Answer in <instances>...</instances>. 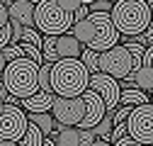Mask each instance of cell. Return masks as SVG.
I'll return each instance as SVG.
<instances>
[{"mask_svg":"<svg viewBox=\"0 0 153 146\" xmlns=\"http://www.w3.org/2000/svg\"><path fill=\"white\" fill-rule=\"evenodd\" d=\"M68 34L80 46L85 44V49H90L95 54H102L119 44V34L109 20V12H88L85 20L73 25Z\"/></svg>","mask_w":153,"mask_h":146,"instance_id":"cell-1","label":"cell"},{"mask_svg":"<svg viewBox=\"0 0 153 146\" xmlns=\"http://www.w3.org/2000/svg\"><path fill=\"white\" fill-rule=\"evenodd\" d=\"M90 73L78 59H61L51 63L49 71V90L53 98H80L88 90Z\"/></svg>","mask_w":153,"mask_h":146,"instance_id":"cell-2","label":"cell"},{"mask_svg":"<svg viewBox=\"0 0 153 146\" xmlns=\"http://www.w3.org/2000/svg\"><path fill=\"white\" fill-rule=\"evenodd\" d=\"M109 20L119 36H141L151 27V3L143 0H117L109 10Z\"/></svg>","mask_w":153,"mask_h":146,"instance_id":"cell-3","label":"cell"},{"mask_svg":"<svg viewBox=\"0 0 153 146\" xmlns=\"http://www.w3.org/2000/svg\"><path fill=\"white\" fill-rule=\"evenodd\" d=\"M36 63H32L29 59L20 56L15 59L5 66L3 76H0V83H3L5 93L12 98V100H27L32 98L34 93H39V88H36Z\"/></svg>","mask_w":153,"mask_h":146,"instance_id":"cell-4","label":"cell"},{"mask_svg":"<svg viewBox=\"0 0 153 146\" xmlns=\"http://www.w3.org/2000/svg\"><path fill=\"white\" fill-rule=\"evenodd\" d=\"M73 27V15L66 12L59 0H42L34 3V29L42 36H61Z\"/></svg>","mask_w":153,"mask_h":146,"instance_id":"cell-5","label":"cell"},{"mask_svg":"<svg viewBox=\"0 0 153 146\" xmlns=\"http://www.w3.org/2000/svg\"><path fill=\"white\" fill-rule=\"evenodd\" d=\"M97 73L102 76H109L112 80H126L131 73H134V66H131V56L124 44H117L102 54H97Z\"/></svg>","mask_w":153,"mask_h":146,"instance_id":"cell-6","label":"cell"},{"mask_svg":"<svg viewBox=\"0 0 153 146\" xmlns=\"http://www.w3.org/2000/svg\"><path fill=\"white\" fill-rule=\"evenodd\" d=\"M124 127H126V136L131 141H136L141 146H151L153 144V107H151V102L134 107L124 122Z\"/></svg>","mask_w":153,"mask_h":146,"instance_id":"cell-7","label":"cell"},{"mask_svg":"<svg viewBox=\"0 0 153 146\" xmlns=\"http://www.w3.org/2000/svg\"><path fill=\"white\" fill-rule=\"evenodd\" d=\"M49 115L53 117L56 127H75L78 129V124L83 122V115H85L83 98H53Z\"/></svg>","mask_w":153,"mask_h":146,"instance_id":"cell-8","label":"cell"},{"mask_svg":"<svg viewBox=\"0 0 153 146\" xmlns=\"http://www.w3.org/2000/svg\"><path fill=\"white\" fill-rule=\"evenodd\" d=\"M27 132V115L17 105H5L0 112V141L17 144Z\"/></svg>","mask_w":153,"mask_h":146,"instance_id":"cell-9","label":"cell"},{"mask_svg":"<svg viewBox=\"0 0 153 146\" xmlns=\"http://www.w3.org/2000/svg\"><path fill=\"white\" fill-rule=\"evenodd\" d=\"M88 90H92V93L102 100L107 115L112 112V110L119 107V93H122V88H119L117 80H112L109 76H102V73H95V76H90V80H88Z\"/></svg>","mask_w":153,"mask_h":146,"instance_id":"cell-10","label":"cell"},{"mask_svg":"<svg viewBox=\"0 0 153 146\" xmlns=\"http://www.w3.org/2000/svg\"><path fill=\"white\" fill-rule=\"evenodd\" d=\"M80 98H83V105H85V115H83V122L78 124V129H92V127H97L102 122V117L107 115L105 105L92 90H85Z\"/></svg>","mask_w":153,"mask_h":146,"instance_id":"cell-11","label":"cell"},{"mask_svg":"<svg viewBox=\"0 0 153 146\" xmlns=\"http://www.w3.org/2000/svg\"><path fill=\"white\" fill-rule=\"evenodd\" d=\"M7 17H10V22L20 25L22 29L34 27V3H29V0H15V3H7Z\"/></svg>","mask_w":153,"mask_h":146,"instance_id":"cell-12","label":"cell"},{"mask_svg":"<svg viewBox=\"0 0 153 146\" xmlns=\"http://www.w3.org/2000/svg\"><path fill=\"white\" fill-rule=\"evenodd\" d=\"M51 105H53V93H34L32 98L17 102V107H20L25 115H42V112H49Z\"/></svg>","mask_w":153,"mask_h":146,"instance_id":"cell-13","label":"cell"},{"mask_svg":"<svg viewBox=\"0 0 153 146\" xmlns=\"http://www.w3.org/2000/svg\"><path fill=\"white\" fill-rule=\"evenodd\" d=\"M151 61H153V51H151V46L143 51V59H141V68L134 73V76H129L131 78V83H134V88H139L143 95H148L151 93Z\"/></svg>","mask_w":153,"mask_h":146,"instance_id":"cell-14","label":"cell"},{"mask_svg":"<svg viewBox=\"0 0 153 146\" xmlns=\"http://www.w3.org/2000/svg\"><path fill=\"white\" fill-rule=\"evenodd\" d=\"M53 51H56V61H61V59H80L83 46L75 42L71 34H61V36H56Z\"/></svg>","mask_w":153,"mask_h":146,"instance_id":"cell-15","label":"cell"},{"mask_svg":"<svg viewBox=\"0 0 153 146\" xmlns=\"http://www.w3.org/2000/svg\"><path fill=\"white\" fill-rule=\"evenodd\" d=\"M27 122L29 124H34L36 129L42 132V136H51L59 127H56V122H53V117L49 115V112H42V115H27Z\"/></svg>","mask_w":153,"mask_h":146,"instance_id":"cell-16","label":"cell"},{"mask_svg":"<svg viewBox=\"0 0 153 146\" xmlns=\"http://www.w3.org/2000/svg\"><path fill=\"white\" fill-rule=\"evenodd\" d=\"M146 102H148V95H143L139 88H124L119 93V107H139Z\"/></svg>","mask_w":153,"mask_h":146,"instance_id":"cell-17","label":"cell"},{"mask_svg":"<svg viewBox=\"0 0 153 146\" xmlns=\"http://www.w3.org/2000/svg\"><path fill=\"white\" fill-rule=\"evenodd\" d=\"M78 139H80V129H75V127H59V134H56L53 144L56 146H78Z\"/></svg>","mask_w":153,"mask_h":146,"instance_id":"cell-18","label":"cell"},{"mask_svg":"<svg viewBox=\"0 0 153 146\" xmlns=\"http://www.w3.org/2000/svg\"><path fill=\"white\" fill-rule=\"evenodd\" d=\"M10 17H7V3H0V49L10 44Z\"/></svg>","mask_w":153,"mask_h":146,"instance_id":"cell-19","label":"cell"},{"mask_svg":"<svg viewBox=\"0 0 153 146\" xmlns=\"http://www.w3.org/2000/svg\"><path fill=\"white\" fill-rule=\"evenodd\" d=\"M42 141H44L42 132L36 129L34 124H29V122H27V132H25V136L17 141V144H20V146H42Z\"/></svg>","mask_w":153,"mask_h":146,"instance_id":"cell-20","label":"cell"},{"mask_svg":"<svg viewBox=\"0 0 153 146\" xmlns=\"http://www.w3.org/2000/svg\"><path fill=\"white\" fill-rule=\"evenodd\" d=\"M112 127H114V124H112V115H105V117H102V122H100L97 127H92L90 132H92V136H95V139L109 141V132H112Z\"/></svg>","mask_w":153,"mask_h":146,"instance_id":"cell-21","label":"cell"},{"mask_svg":"<svg viewBox=\"0 0 153 146\" xmlns=\"http://www.w3.org/2000/svg\"><path fill=\"white\" fill-rule=\"evenodd\" d=\"M78 61L85 66V71L90 73V76H95V73H97V54H95V51H90V49H83Z\"/></svg>","mask_w":153,"mask_h":146,"instance_id":"cell-22","label":"cell"},{"mask_svg":"<svg viewBox=\"0 0 153 146\" xmlns=\"http://www.w3.org/2000/svg\"><path fill=\"white\" fill-rule=\"evenodd\" d=\"M20 42H25V44H29V46H34V49H42V34L36 32L34 27L22 29V34H20Z\"/></svg>","mask_w":153,"mask_h":146,"instance_id":"cell-23","label":"cell"},{"mask_svg":"<svg viewBox=\"0 0 153 146\" xmlns=\"http://www.w3.org/2000/svg\"><path fill=\"white\" fill-rule=\"evenodd\" d=\"M0 54H3V59L10 63V61H15V59H20L22 54H20V46L17 44H7L5 49H0Z\"/></svg>","mask_w":153,"mask_h":146,"instance_id":"cell-24","label":"cell"},{"mask_svg":"<svg viewBox=\"0 0 153 146\" xmlns=\"http://www.w3.org/2000/svg\"><path fill=\"white\" fill-rule=\"evenodd\" d=\"M88 12H109L114 3H107V0H97V3H85Z\"/></svg>","mask_w":153,"mask_h":146,"instance_id":"cell-25","label":"cell"},{"mask_svg":"<svg viewBox=\"0 0 153 146\" xmlns=\"http://www.w3.org/2000/svg\"><path fill=\"white\" fill-rule=\"evenodd\" d=\"M119 139H126V127L124 124H114L109 132V144H117Z\"/></svg>","mask_w":153,"mask_h":146,"instance_id":"cell-26","label":"cell"},{"mask_svg":"<svg viewBox=\"0 0 153 146\" xmlns=\"http://www.w3.org/2000/svg\"><path fill=\"white\" fill-rule=\"evenodd\" d=\"M92 141H95L92 132H90V129H80V139H78V146H90Z\"/></svg>","mask_w":153,"mask_h":146,"instance_id":"cell-27","label":"cell"},{"mask_svg":"<svg viewBox=\"0 0 153 146\" xmlns=\"http://www.w3.org/2000/svg\"><path fill=\"white\" fill-rule=\"evenodd\" d=\"M85 17H88V5L83 3V5L78 7V10H75V12H73V25H78V22H83V20H85Z\"/></svg>","mask_w":153,"mask_h":146,"instance_id":"cell-28","label":"cell"},{"mask_svg":"<svg viewBox=\"0 0 153 146\" xmlns=\"http://www.w3.org/2000/svg\"><path fill=\"white\" fill-rule=\"evenodd\" d=\"M0 102L3 105H17V100H12L7 93H5V88H3V83H0Z\"/></svg>","mask_w":153,"mask_h":146,"instance_id":"cell-29","label":"cell"},{"mask_svg":"<svg viewBox=\"0 0 153 146\" xmlns=\"http://www.w3.org/2000/svg\"><path fill=\"white\" fill-rule=\"evenodd\" d=\"M112 146H141V144H136V141H131V139L126 136V139H119L117 144H112Z\"/></svg>","mask_w":153,"mask_h":146,"instance_id":"cell-30","label":"cell"},{"mask_svg":"<svg viewBox=\"0 0 153 146\" xmlns=\"http://www.w3.org/2000/svg\"><path fill=\"white\" fill-rule=\"evenodd\" d=\"M90 146H112V144H109V141H102V139H95Z\"/></svg>","mask_w":153,"mask_h":146,"instance_id":"cell-31","label":"cell"},{"mask_svg":"<svg viewBox=\"0 0 153 146\" xmlns=\"http://www.w3.org/2000/svg\"><path fill=\"white\" fill-rule=\"evenodd\" d=\"M42 146H56V144H53V139H51V136H44V141H42Z\"/></svg>","mask_w":153,"mask_h":146,"instance_id":"cell-32","label":"cell"},{"mask_svg":"<svg viewBox=\"0 0 153 146\" xmlns=\"http://www.w3.org/2000/svg\"><path fill=\"white\" fill-rule=\"evenodd\" d=\"M5 66H7V61L3 59V54H0V76H3V71H5Z\"/></svg>","mask_w":153,"mask_h":146,"instance_id":"cell-33","label":"cell"},{"mask_svg":"<svg viewBox=\"0 0 153 146\" xmlns=\"http://www.w3.org/2000/svg\"><path fill=\"white\" fill-rule=\"evenodd\" d=\"M0 146H20V144H12V141H0Z\"/></svg>","mask_w":153,"mask_h":146,"instance_id":"cell-34","label":"cell"},{"mask_svg":"<svg viewBox=\"0 0 153 146\" xmlns=\"http://www.w3.org/2000/svg\"><path fill=\"white\" fill-rule=\"evenodd\" d=\"M3 110H5V105H3V102H0V112H3Z\"/></svg>","mask_w":153,"mask_h":146,"instance_id":"cell-35","label":"cell"}]
</instances>
